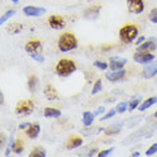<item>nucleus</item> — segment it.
<instances>
[{"instance_id":"nucleus-1","label":"nucleus","mask_w":157,"mask_h":157,"mask_svg":"<svg viewBox=\"0 0 157 157\" xmlns=\"http://www.w3.org/2000/svg\"><path fill=\"white\" fill-rule=\"evenodd\" d=\"M78 47V40L72 33H64L58 39V48L62 52H67Z\"/></svg>"},{"instance_id":"nucleus-2","label":"nucleus","mask_w":157,"mask_h":157,"mask_svg":"<svg viewBox=\"0 0 157 157\" xmlns=\"http://www.w3.org/2000/svg\"><path fill=\"white\" fill-rule=\"evenodd\" d=\"M75 71H76V65L71 59H60L56 65V73L63 78H66L68 75L73 74Z\"/></svg>"},{"instance_id":"nucleus-3","label":"nucleus","mask_w":157,"mask_h":157,"mask_svg":"<svg viewBox=\"0 0 157 157\" xmlns=\"http://www.w3.org/2000/svg\"><path fill=\"white\" fill-rule=\"evenodd\" d=\"M138 33H139L138 28L136 25H132V24H128L125 26H123V28L120 30V32H118L120 39L124 43L133 42L134 40L137 39Z\"/></svg>"},{"instance_id":"nucleus-4","label":"nucleus","mask_w":157,"mask_h":157,"mask_svg":"<svg viewBox=\"0 0 157 157\" xmlns=\"http://www.w3.org/2000/svg\"><path fill=\"white\" fill-rule=\"evenodd\" d=\"M34 104L32 100H21L16 106V114L21 116H29L33 113Z\"/></svg>"},{"instance_id":"nucleus-5","label":"nucleus","mask_w":157,"mask_h":157,"mask_svg":"<svg viewBox=\"0 0 157 157\" xmlns=\"http://www.w3.org/2000/svg\"><path fill=\"white\" fill-rule=\"evenodd\" d=\"M126 5L129 12L136 15L141 14L145 10V4L142 0H126Z\"/></svg>"},{"instance_id":"nucleus-6","label":"nucleus","mask_w":157,"mask_h":157,"mask_svg":"<svg viewBox=\"0 0 157 157\" xmlns=\"http://www.w3.org/2000/svg\"><path fill=\"white\" fill-rule=\"evenodd\" d=\"M155 59V56L147 51H137L133 55V60L138 64H148Z\"/></svg>"},{"instance_id":"nucleus-7","label":"nucleus","mask_w":157,"mask_h":157,"mask_svg":"<svg viewBox=\"0 0 157 157\" xmlns=\"http://www.w3.org/2000/svg\"><path fill=\"white\" fill-rule=\"evenodd\" d=\"M46 8L43 7H36V6H25L23 8L24 15L29 16V17H39L46 14Z\"/></svg>"},{"instance_id":"nucleus-8","label":"nucleus","mask_w":157,"mask_h":157,"mask_svg":"<svg viewBox=\"0 0 157 157\" xmlns=\"http://www.w3.org/2000/svg\"><path fill=\"white\" fill-rule=\"evenodd\" d=\"M48 24L54 30H63L65 28V21L62 16L58 15H51L48 20Z\"/></svg>"},{"instance_id":"nucleus-9","label":"nucleus","mask_w":157,"mask_h":157,"mask_svg":"<svg viewBox=\"0 0 157 157\" xmlns=\"http://www.w3.org/2000/svg\"><path fill=\"white\" fill-rule=\"evenodd\" d=\"M42 50V43L39 40H32L25 44V51L30 54H39Z\"/></svg>"},{"instance_id":"nucleus-10","label":"nucleus","mask_w":157,"mask_h":157,"mask_svg":"<svg viewBox=\"0 0 157 157\" xmlns=\"http://www.w3.org/2000/svg\"><path fill=\"white\" fill-rule=\"evenodd\" d=\"M157 48V42L154 38H150L148 41L146 42H142L140 46H138V51H147V52H150V51H154Z\"/></svg>"},{"instance_id":"nucleus-11","label":"nucleus","mask_w":157,"mask_h":157,"mask_svg":"<svg viewBox=\"0 0 157 157\" xmlns=\"http://www.w3.org/2000/svg\"><path fill=\"white\" fill-rule=\"evenodd\" d=\"M99 13H100V6H92V7L86 8L84 12V18L90 21L96 20L99 16Z\"/></svg>"},{"instance_id":"nucleus-12","label":"nucleus","mask_w":157,"mask_h":157,"mask_svg":"<svg viewBox=\"0 0 157 157\" xmlns=\"http://www.w3.org/2000/svg\"><path fill=\"white\" fill-rule=\"evenodd\" d=\"M125 64H126L125 58L121 59V58H117V57H113V58H110V64H109L110 71H118V70H122Z\"/></svg>"},{"instance_id":"nucleus-13","label":"nucleus","mask_w":157,"mask_h":157,"mask_svg":"<svg viewBox=\"0 0 157 157\" xmlns=\"http://www.w3.org/2000/svg\"><path fill=\"white\" fill-rule=\"evenodd\" d=\"M124 75H125V70L122 68V70H118V71L108 72L106 74V78L110 82H116V81L124 78Z\"/></svg>"},{"instance_id":"nucleus-14","label":"nucleus","mask_w":157,"mask_h":157,"mask_svg":"<svg viewBox=\"0 0 157 157\" xmlns=\"http://www.w3.org/2000/svg\"><path fill=\"white\" fill-rule=\"evenodd\" d=\"M157 74V63H151L144 68L142 75L145 78H151Z\"/></svg>"},{"instance_id":"nucleus-15","label":"nucleus","mask_w":157,"mask_h":157,"mask_svg":"<svg viewBox=\"0 0 157 157\" xmlns=\"http://www.w3.org/2000/svg\"><path fill=\"white\" fill-rule=\"evenodd\" d=\"M43 94L48 98V100H57L58 99V94L54 86L51 84H47L43 89Z\"/></svg>"},{"instance_id":"nucleus-16","label":"nucleus","mask_w":157,"mask_h":157,"mask_svg":"<svg viewBox=\"0 0 157 157\" xmlns=\"http://www.w3.org/2000/svg\"><path fill=\"white\" fill-rule=\"evenodd\" d=\"M83 140L81 139V138L78 137H75V136H72V137H70V139L67 140L66 142V148L67 149H74V148H78V147H80V146L82 145Z\"/></svg>"},{"instance_id":"nucleus-17","label":"nucleus","mask_w":157,"mask_h":157,"mask_svg":"<svg viewBox=\"0 0 157 157\" xmlns=\"http://www.w3.org/2000/svg\"><path fill=\"white\" fill-rule=\"evenodd\" d=\"M40 130L41 129H40L39 124H36V123H34V124H30L29 129L26 130V136H28L29 138H31V139H36V138L39 136Z\"/></svg>"},{"instance_id":"nucleus-18","label":"nucleus","mask_w":157,"mask_h":157,"mask_svg":"<svg viewBox=\"0 0 157 157\" xmlns=\"http://www.w3.org/2000/svg\"><path fill=\"white\" fill-rule=\"evenodd\" d=\"M43 115H44V117L47 118H56L59 117L62 115V113H60L59 109H56V108H52V107H46L44 110H43Z\"/></svg>"},{"instance_id":"nucleus-19","label":"nucleus","mask_w":157,"mask_h":157,"mask_svg":"<svg viewBox=\"0 0 157 157\" xmlns=\"http://www.w3.org/2000/svg\"><path fill=\"white\" fill-rule=\"evenodd\" d=\"M156 102H157V97H150V98L146 99L142 104H140L139 107H138V109L140 110V112H145L146 109H148V108H150L153 105H155Z\"/></svg>"},{"instance_id":"nucleus-20","label":"nucleus","mask_w":157,"mask_h":157,"mask_svg":"<svg viewBox=\"0 0 157 157\" xmlns=\"http://www.w3.org/2000/svg\"><path fill=\"white\" fill-rule=\"evenodd\" d=\"M94 120V113H91V112H84L83 113V124L86 126H90L92 124V122Z\"/></svg>"},{"instance_id":"nucleus-21","label":"nucleus","mask_w":157,"mask_h":157,"mask_svg":"<svg viewBox=\"0 0 157 157\" xmlns=\"http://www.w3.org/2000/svg\"><path fill=\"white\" fill-rule=\"evenodd\" d=\"M12 150L15 154H21V153H22V151L24 150L23 141H22L21 139H17L16 141H14V144H13V147H12Z\"/></svg>"},{"instance_id":"nucleus-22","label":"nucleus","mask_w":157,"mask_h":157,"mask_svg":"<svg viewBox=\"0 0 157 157\" xmlns=\"http://www.w3.org/2000/svg\"><path fill=\"white\" fill-rule=\"evenodd\" d=\"M29 89L31 92H34L36 90V86H38V78L36 75H32L29 78V82H28Z\"/></svg>"},{"instance_id":"nucleus-23","label":"nucleus","mask_w":157,"mask_h":157,"mask_svg":"<svg viewBox=\"0 0 157 157\" xmlns=\"http://www.w3.org/2000/svg\"><path fill=\"white\" fill-rule=\"evenodd\" d=\"M46 156H47L46 151H44L42 148H40V147L34 148V149L31 151V154H30V157H46Z\"/></svg>"},{"instance_id":"nucleus-24","label":"nucleus","mask_w":157,"mask_h":157,"mask_svg":"<svg viewBox=\"0 0 157 157\" xmlns=\"http://www.w3.org/2000/svg\"><path fill=\"white\" fill-rule=\"evenodd\" d=\"M15 10H7V12L5 13L4 15L1 16V18H0V25H4V23H6L10 17L15 15Z\"/></svg>"},{"instance_id":"nucleus-25","label":"nucleus","mask_w":157,"mask_h":157,"mask_svg":"<svg viewBox=\"0 0 157 157\" xmlns=\"http://www.w3.org/2000/svg\"><path fill=\"white\" fill-rule=\"evenodd\" d=\"M115 109H116V112H117V113H120V114L124 113V112H126V109H129L128 102H126V101L118 102L117 105H116V107H115Z\"/></svg>"},{"instance_id":"nucleus-26","label":"nucleus","mask_w":157,"mask_h":157,"mask_svg":"<svg viewBox=\"0 0 157 157\" xmlns=\"http://www.w3.org/2000/svg\"><path fill=\"white\" fill-rule=\"evenodd\" d=\"M102 89V84H101V80H97L94 84V88H92V91H91V94H96L100 92Z\"/></svg>"},{"instance_id":"nucleus-27","label":"nucleus","mask_w":157,"mask_h":157,"mask_svg":"<svg viewBox=\"0 0 157 157\" xmlns=\"http://www.w3.org/2000/svg\"><path fill=\"white\" fill-rule=\"evenodd\" d=\"M23 29V25H18V24H13L10 25V28L8 29V32H10L13 34H17V33H20L21 30Z\"/></svg>"},{"instance_id":"nucleus-28","label":"nucleus","mask_w":157,"mask_h":157,"mask_svg":"<svg viewBox=\"0 0 157 157\" xmlns=\"http://www.w3.org/2000/svg\"><path fill=\"white\" fill-rule=\"evenodd\" d=\"M121 125L122 124H116V125H112L109 129H107L105 132L106 134H115V133H118L120 132V130H121Z\"/></svg>"},{"instance_id":"nucleus-29","label":"nucleus","mask_w":157,"mask_h":157,"mask_svg":"<svg viewBox=\"0 0 157 157\" xmlns=\"http://www.w3.org/2000/svg\"><path fill=\"white\" fill-rule=\"evenodd\" d=\"M94 66L97 67V68H99V70H101V71H105V70H107L108 67H109V65L107 63H105V62H100V60H96L94 62Z\"/></svg>"},{"instance_id":"nucleus-30","label":"nucleus","mask_w":157,"mask_h":157,"mask_svg":"<svg viewBox=\"0 0 157 157\" xmlns=\"http://www.w3.org/2000/svg\"><path fill=\"white\" fill-rule=\"evenodd\" d=\"M139 105H140V99H133V100H131L129 104V110L131 112V110L136 109V108L139 107Z\"/></svg>"},{"instance_id":"nucleus-31","label":"nucleus","mask_w":157,"mask_h":157,"mask_svg":"<svg viewBox=\"0 0 157 157\" xmlns=\"http://www.w3.org/2000/svg\"><path fill=\"white\" fill-rule=\"evenodd\" d=\"M149 21L151 23L157 24V8L151 9V12H150V14H149Z\"/></svg>"},{"instance_id":"nucleus-32","label":"nucleus","mask_w":157,"mask_h":157,"mask_svg":"<svg viewBox=\"0 0 157 157\" xmlns=\"http://www.w3.org/2000/svg\"><path fill=\"white\" fill-rule=\"evenodd\" d=\"M157 153V144H153L149 147V149L146 151V156H153L154 154Z\"/></svg>"},{"instance_id":"nucleus-33","label":"nucleus","mask_w":157,"mask_h":157,"mask_svg":"<svg viewBox=\"0 0 157 157\" xmlns=\"http://www.w3.org/2000/svg\"><path fill=\"white\" fill-rule=\"evenodd\" d=\"M30 56H31L32 59H34V60H36V62H39V63H43L44 62V57H43L41 54H30Z\"/></svg>"},{"instance_id":"nucleus-34","label":"nucleus","mask_w":157,"mask_h":157,"mask_svg":"<svg viewBox=\"0 0 157 157\" xmlns=\"http://www.w3.org/2000/svg\"><path fill=\"white\" fill-rule=\"evenodd\" d=\"M115 113H116V109H110L108 113H107L106 115H104L102 117H100V121H106V120H108V118H110V117H113L115 115Z\"/></svg>"},{"instance_id":"nucleus-35","label":"nucleus","mask_w":157,"mask_h":157,"mask_svg":"<svg viewBox=\"0 0 157 157\" xmlns=\"http://www.w3.org/2000/svg\"><path fill=\"white\" fill-rule=\"evenodd\" d=\"M113 150H114V147H113V148H108V149H106V150H102V151H100V153L98 154V157H106V156H108L110 153H113Z\"/></svg>"},{"instance_id":"nucleus-36","label":"nucleus","mask_w":157,"mask_h":157,"mask_svg":"<svg viewBox=\"0 0 157 157\" xmlns=\"http://www.w3.org/2000/svg\"><path fill=\"white\" fill-rule=\"evenodd\" d=\"M104 112H105V107L100 106V107H98V109H97L96 112H94V116H97V115L101 114V113H104Z\"/></svg>"},{"instance_id":"nucleus-37","label":"nucleus","mask_w":157,"mask_h":157,"mask_svg":"<svg viewBox=\"0 0 157 157\" xmlns=\"http://www.w3.org/2000/svg\"><path fill=\"white\" fill-rule=\"evenodd\" d=\"M144 41H145V36H140V38H138V40L136 41V44H137V46H140Z\"/></svg>"},{"instance_id":"nucleus-38","label":"nucleus","mask_w":157,"mask_h":157,"mask_svg":"<svg viewBox=\"0 0 157 157\" xmlns=\"http://www.w3.org/2000/svg\"><path fill=\"white\" fill-rule=\"evenodd\" d=\"M26 126H30V123H23V124H20V129H25Z\"/></svg>"},{"instance_id":"nucleus-39","label":"nucleus","mask_w":157,"mask_h":157,"mask_svg":"<svg viewBox=\"0 0 157 157\" xmlns=\"http://www.w3.org/2000/svg\"><path fill=\"white\" fill-rule=\"evenodd\" d=\"M94 153H97V149H94V150H91L90 153L88 154V156H94Z\"/></svg>"},{"instance_id":"nucleus-40","label":"nucleus","mask_w":157,"mask_h":157,"mask_svg":"<svg viewBox=\"0 0 157 157\" xmlns=\"http://www.w3.org/2000/svg\"><path fill=\"white\" fill-rule=\"evenodd\" d=\"M0 98H1V106L4 105V94H2V92H0Z\"/></svg>"},{"instance_id":"nucleus-41","label":"nucleus","mask_w":157,"mask_h":157,"mask_svg":"<svg viewBox=\"0 0 157 157\" xmlns=\"http://www.w3.org/2000/svg\"><path fill=\"white\" fill-rule=\"evenodd\" d=\"M132 156H133V157H138V156H140V153H139V151H136V153L132 154Z\"/></svg>"},{"instance_id":"nucleus-42","label":"nucleus","mask_w":157,"mask_h":157,"mask_svg":"<svg viewBox=\"0 0 157 157\" xmlns=\"http://www.w3.org/2000/svg\"><path fill=\"white\" fill-rule=\"evenodd\" d=\"M13 2H14V4H18V1H20V0H12Z\"/></svg>"},{"instance_id":"nucleus-43","label":"nucleus","mask_w":157,"mask_h":157,"mask_svg":"<svg viewBox=\"0 0 157 157\" xmlns=\"http://www.w3.org/2000/svg\"><path fill=\"white\" fill-rule=\"evenodd\" d=\"M154 115H155V117H157V112H155V114Z\"/></svg>"},{"instance_id":"nucleus-44","label":"nucleus","mask_w":157,"mask_h":157,"mask_svg":"<svg viewBox=\"0 0 157 157\" xmlns=\"http://www.w3.org/2000/svg\"><path fill=\"white\" fill-rule=\"evenodd\" d=\"M89 1H92V0H89Z\"/></svg>"}]
</instances>
